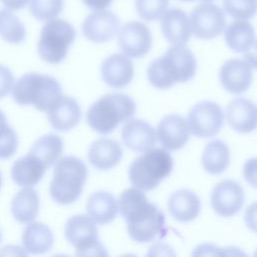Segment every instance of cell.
Returning a JSON list of instances; mask_svg holds the SVG:
<instances>
[{"instance_id":"obj_1","label":"cell","mask_w":257,"mask_h":257,"mask_svg":"<svg viewBox=\"0 0 257 257\" xmlns=\"http://www.w3.org/2000/svg\"><path fill=\"white\" fill-rule=\"evenodd\" d=\"M118 209L134 241L147 243L167 234L165 215L155 204L149 202L143 190H124L119 196Z\"/></svg>"},{"instance_id":"obj_2","label":"cell","mask_w":257,"mask_h":257,"mask_svg":"<svg viewBox=\"0 0 257 257\" xmlns=\"http://www.w3.org/2000/svg\"><path fill=\"white\" fill-rule=\"evenodd\" d=\"M197 70L194 53L185 45H173L148 67L147 76L157 88H169L177 82L191 80Z\"/></svg>"},{"instance_id":"obj_3","label":"cell","mask_w":257,"mask_h":257,"mask_svg":"<svg viewBox=\"0 0 257 257\" xmlns=\"http://www.w3.org/2000/svg\"><path fill=\"white\" fill-rule=\"evenodd\" d=\"M136 112L135 100L124 93H108L90 105L86 112L88 125L96 133L107 135Z\"/></svg>"},{"instance_id":"obj_4","label":"cell","mask_w":257,"mask_h":257,"mask_svg":"<svg viewBox=\"0 0 257 257\" xmlns=\"http://www.w3.org/2000/svg\"><path fill=\"white\" fill-rule=\"evenodd\" d=\"M14 100L20 105H33L48 111L63 95L59 82L52 76L29 72L22 75L12 88Z\"/></svg>"},{"instance_id":"obj_5","label":"cell","mask_w":257,"mask_h":257,"mask_svg":"<svg viewBox=\"0 0 257 257\" xmlns=\"http://www.w3.org/2000/svg\"><path fill=\"white\" fill-rule=\"evenodd\" d=\"M87 178V168L78 158L67 156L55 163L49 186L52 200L60 205L74 203L81 195Z\"/></svg>"},{"instance_id":"obj_6","label":"cell","mask_w":257,"mask_h":257,"mask_svg":"<svg viewBox=\"0 0 257 257\" xmlns=\"http://www.w3.org/2000/svg\"><path fill=\"white\" fill-rule=\"evenodd\" d=\"M173 167V158L167 150L150 149L132 162L128 168V178L136 188L152 191L171 174Z\"/></svg>"},{"instance_id":"obj_7","label":"cell","mask_w":257,"mask_h":257,"mask_svg":"<svg viewBox=\"0 0 257 257\" xmlns=\"http://www.w3.org/2000/svg\"><path fill=\"white\" fill-rule=\"evenodd\" d=\"M74 27L64 19L48 20L41 29L38 41L39 56L50 64L60 63L66 56L69 46L74 42Z\"/></svg>"},{"instance_id":"obj_8","label":"cell","mask_w":257,"mask_h":257,"mask_svg":"<svg viewBox=\"0 0 257 257\" xmlns=\"http://www.w3.org/2000/svg\"><path fill=\"white\" fill-rule=\"evenodd\" d=\"M66 240L80 256H106L107 252L98 240L95 222L86 215L69 218L64 227Z\"/></svg>"},{"instance_id":"obj_9","label":"cell","mask_w":257,"mask_h":257,"mask_svg":"<svg viewBox=\"0 0 257 257\" xmlns=\"http://www.w3.org/2000/svg\"><path fill=\"white\" fill-rule=\"evenodd\" d=\"M187 121L193 135L198 138H210L217 135L223 126L224 112L218 103L203 100L192 107Z\"/></svg>"},{"instance_id":"obj_10","label":"cell","mask_w":257,"mask_h":257,"mask_svg":"<svg viewBox=\"0 0 257 257\" xmlns=\"http://www.w3.org/2000/svg\"><path fill=\"white\" fill-rule=\"evenodd\" d=\"M191 30L201 39H212L222 33L226 26L224 11L211 2L197 5L190 16Z\"/></svg>"},{"instance_id":"obj_11","label":"cell","mask_w":257,"mask_h":257,"mask_svg":"<svg viewBox=\"0 0 257 257\" xmlns=\"http://www.w3.org/2000/svg\"><path fill=\"white\" fill-rule=\"evenodd\" d=\"M152 33L147 25L139 21L125 23L118 34V46L126 56L140 58L152 47Z\"/></svg>"},{"instance_id":"obj_12","label":"cell","mask_w":257,"mask_h":257,"mask_svg":"<svg viewBox=\"0 0 257 257\" xmlns=\"http://www.w3.org/2000/svg\"><path fill=\"white\" fill-rule=\"evenodd\" d=\"M244 204V191L233 180L218 183L211 194V206L221 217H231L237 214Z\"/></svg>"},{"instance_id":"obj_13","label":"cell","mask_w":257,"mask_h":257,"mask_svg":"<svg viewBox=\"0 0 257 257\" xmlns=\"http://www.w3.org/2000/svg\"><path fill=\"white\" fill-rule=\"evenodd\" d=\"M119 19L111 11L95 10L82 23V33L88 40L103 43L112 39L119 29Z\"/></svg>"},{"instance_id":"obj_14","label":"cell","mask_w":257,"mask_h":257,"mask_svg":"<svg viewBox=\"0 0 257 257\" xmlns=\"http://www.w3.org/2000/svg\"><path fill=\"white\" fill-rule=\"evenodd\" d=\"M157 138L169 151H178L185 147L191 135L188 121L179 114H168L157 126Z\"/></svg>"},{"instance_id":"obj_15","label":"cell","mask_w":257,"mask_h":257,"mask_svg":"<svg viewBox=\"0 0 257 257\" xmlns=\"http://www.w3.org/2000/svg\"><path fill=\"white\" fill-rule=\"evenodd\" d=\"M219 78L226 91L239 94L250 87L253 79L252 68L245 60L232 58L221 66Z\"/></svg>"},{"instance_id":"obj_16","label":"cell","mask_w":257,"mask_h":257,"mask_svg":"<svg viewBox=\"0 0 257 257\" xmlns=\"http://www.w3.org/2000/svg\"><path fill=\"white\" fill-rule=\"evenodd\" d=\"M101 77L106 85L112 88H122L134 78L135 68L132 60L121 53L106 57L101 64Z\"/></svg>"},{"instance_id":"obj_17","label":"cell","mask_w":257,"mask_h":257,"mask_svg":"<svg viewBox=\"0 0 257 257\" xmlns=\"http://www.w3.org/2000/svg\"><path fill=\"white\" fill-rule=\"evenodd\" d=\"M121 140L131 151L144 153L155 146L157 135L149 122L142 119H131L121 130Z\"/></svg>"},{"instance_id":"obj_18","label":"cell","mask_w":257,"mask_h":257,"mask_svg":"<svg viewBox=\"0 0 257 257\" xmlns=\"http://www.w3.org/2000/svg\"><path fill=\"white\" fill-rule=\"evenodd\" d=\"M227 120L234 131L251 133L257 127V106L247 98L237 97L227 105Z\"/></svg>"},{"instance_id":"obj_19","label":"cell","mask_w":257,"mask_h":257,"mask_svg":"<svg viewBox=\"0 0 257 257\" xmlns=\"http://www.w3.org/2000/svg\"><path fill=\"white\" fill-rule=\"evenodd\" d=\"M161 28L165 38L174 45H185L191 37V24L187 14L179 9L167 10L161 18Z\"/></svg>"},{"instance_id":"obj_20","label":"cell","mask_w":257,"mask_h":257,"mask_svg":"<svg viewBox=\"0 0 257 257\" xmlns=\"http://www.w3.org/2000/svg\"><path fill=\"white\" fill-rule=\"evenodd\" d=\"M47 117L53 128L59 132H67L79 122L81 109L74 98L62 95L47 111Z\"/></svg>"},{"instance_id":"obj_21","label":"cell","mask_w":257,"mask_h":257,"mask_svg":"<svg viewBox=\"0 0 257 257\" xmlns=\"http://www.w3.org/2000/svg\"><path fill=\"white\" fill-rule=\"evenodd\" d=\"M87 157L92 167L100 171H107L119 163L122 149L116 141L101 138L91 144Z\"/></svg>"},{"instance_id":"obj_22","label":"cell","mask_w":257,"mask_h":257,"mask_svg":"<svg viewBox=\"0 0 257 257\" xmlns=\"http://www.w3.org/2000/svg\"><path fill=\"white\" fill-rule=\"evenodd\" d=\"M168 210L177 221L190 222L199 216L201 212V201L194 192L181 189L170 196Z\"/></svg>"},{"instance_id":"obj_23","label":"cell","mask_w":257,"mask_h":257,"mask_svg":"<svg viewBox=\"0 0 257 257\" xmlns=\"http://www.w3.org/2000/svg\"><path fill=\"white\" fill-rule=\"evenodd\" d=\"M45 166L32 154L17 160L11 169V177L14 183L20 187H33L44 176Z\"/></svg>"},{"instance_id":"obj_24","label":"cell","mask_w":257,"mask_h":257,"mask_svg":"<svg viewBox=\"0 0 257 257\" xmlns=\"http://www.w3.org/2000/svg\"><path fill=\"white\" fill-rule=\"evenodd\" d=\"M86 211L95 223L104 225L115 219L118 212V203L112 194L105 191H98L88 198Z\"/></svg>"},{"instance_id":"obj_25","label":"cell","mask_w":257,"mask_h":257,"mask_svg":"<svg viewBox=\"0 0 257 257\" xmlns=\"http://www.w3.org/2000/svg\"><path fill=\"white\" fill-rule=\"evenodd\" d=\"M53 234L50 228L41 222H30L23 231L22 243L31 254H43L53 246Z\"/></svg>"},{"instance_id":"obj_26","label":"cell","mask_w":257,"mask_h":257,"mask_svg":"<svg viewBox=\"0 0 257 257\" xmlns=\"http://www.w3.org/2000/svg\"><path fill=\"white\" fill-rule=\"evenodd\" d=\"M39 206L40 200L37 192L31 187H25L14 196L11 203V212L17 222L27 224L37 217Z\"/></svg>"},{"instance_id":"obj_27","label":"cell","mask_w":257,"mask_h":257,"mask_svg":"<svg viewBox=\"0 0 257 257\" xmlns=\"http://www.w3.org/2000/svg\"><path fill=\"white\" fill-rule=\"evenodd\" d=\"M224 37L228 47L235 52H245L256 40L253 25L243 19L231 22L225 28Z\"/></svg>"},{"instance_id":"obj_28","label":"cell","mask_w":257,"mask_h":257,"mask_svg":"<svg viewBox=\"0 0 257 257\" xmlns=\"http://www.w3.org/2000/svg\"><path fill=\"white\" fill-rule=\"evenodd\" d=\"M229 164L230 150L224 142L213 140L206 145L202 155V165L206 172L212 175L222 174Z\"/></svg>"},{"instance_id":"obj_29","label":"cell","mask_w":257,"mask_h":257,"mask_svg":"<svg viewBox=\"0 0 257 257\" xmlns=\"http://www.w3.org/2000/svg\"><path fill=\"white\" fill-rule=\"evenodd\" d=\"M62 151L63 142L61 138L54 134H48L42 136L33 144L30 154L35 156L48 169L59 160Z\"/></svg>"},{"instance_id":"obj_30","label":"cell","mask_w":257,"mask_h":257,"mask_svg":"<svg viewBox=\"0 0 257 257\" xmlns=\"http://www.w3.org/2000/svg\"><path fill=\"white\" fill-rule=\"evenodd\" d=\"M0 36L12 44L21 43L26 36L23 23L7 8L0 9Z\"/></svg>"},{"instance_id":"obj_31","label":"cell","mask_w":257,"mask_h":257,"mask_svg":"<svg viewBox=\"0 0 257 257\" xmlns=\"http://www.w3.org/2000/svg\"><path fill=\"white\" fill-rule=\"evenodd\" d=\"M31 15L40 21L56 18L63 9V0H30Z\"/></svg>"},{"instance_id":"obj_32","label":"cell","mask_w":257,"mask_h":257,"mask_svg":"<svg viewBox=\"0 0 257 257\" xmlns=\"http://www.w3.org/2000/svg\"><path fill=\"white\" fill-rule=\"evenodd\" d=\"M223 6L234 19L248 20L257 13V0H223Z\"/></svg>"},{"instance_id":"obj_33","label":"cell","mask_w":257,"mask_h":257,"mask_svg":"<svg viewBox=\"0 0 257 257\" xmlns=\"http://www.w3.org/2000/svg\"><path fill=\"white\" fill-rule=\"evenodd\" d=\"M169 6V0H136L139 16L147 21H155L164 15Z\"/></svg>"},{"instance_id":"obj_34","label":"cell","mask_w":257,"mask_h":257,"mask_svg":"<svg viewBox=\"0 0 257 257\" xmlns=\"http://www.w3.org/2000/svg\"><path fill=\"white\" fill-rule=\"evenodd\" d=\"M14 76L11 70L0 64V98L6 96L13 88Z\"/></svg>"},{"instance_id":"obj_35","label":"cell","mask_w":257,"mask_h":257,"mask_svg":"<svg viewBox=\"0 0 257 257\" xmlns=\"http://www.w3.org/2000/svg\"><path fill=\"white\" fill-rule=\"evenodd\" d=\"M243 176L251 187L257 189V158H251L246 161L243 167Z\"/></svg>"},{"instance_id":"obj_36","label":"cell","mask_w":257,"mask_h":257,"mask_svg":"<svg viewBox=\"0 0 257 257\" xmlns=\"http://www.w3.org/2000/svg\"><path fill=\"white\" fill-rule=\"evenodd\" d=\"M244 221L246 226L257 234V202L249 205L244 214Z\"/></svg>"},{"instance_id":"obj_37","label":"cell","mask_w":257,"mask_h":257,"mask_svg":"<svg viewBox=\"0 0 257 257\" xmlns=\"http://www.w3.org/2000/svg\"><path fill=\"white\" fill-rule=\"evenodd\" d=\"M227 248H224V249H220V248H217L216 246L214 245H211V244H203V245H200L196 248V251L194 253V255H227L228 253L225 252Z\"/></svg>"},{"instance_id":"obj_38","label":"cell","mask_w":257,"mask_h":257,"mask_svg":"<svg viewBox=\"0 0 257 257\" xmlns=\"http://www.w3.org/2000/svg\"><path fill=\"white\" fill-rule=\"evenodd\" d=\"M243 58L251 67L257 69V40L244 52Z\"/></svg>"},{"instance_id":"obj_39","label":"cell","mask_w":257,"mask_h":257,"mask_svg":"<svg viewBox=\"0 0 257 257\" xmlns=\"http://www.w3.org/2000/svg\"><path fill=\"white\" fill-rule=\"evenodd\" d=\"M82 2L91 9L102 10L108 7L112 0H82Z\"/></svg>"},{"instance_id":"obj_40","label":"cell","mask_w":257,"mask_h":257,"mask_svg":"<svg viewBox=\"0 0 257 257\" xmlns=\"http://www.w3.org/2000/svg\"><path fill=\"white\" fill-rule=\"evenodd\" d=\"M1 2L9 10H19L29 4L30 0H1Z\"/></svg>"},{"instance_id":"obj_41","label":"cell","mask_w":257,"mask_h":257,"mask_svg":"<svg viewBox=\"0 0 257 257\" xmlns=\"http://www.w3.org/2000/svg\"><path fill=\"white\" fill-rule=\"evenodd\" d=\"M12 130L13 128L7 123L6 115L3 113L2 110H0V139L8 135Z\"/></svg>"},{"instance_id":"obj_42","label":"cell","mask_w":257,"mask_h":257,"mask_svg":"<svg viewBox=\"0 0 257 257\" xmlns=\"http://www.w3.org/2000/svg\"><path fill=\"white\" fill-rule=\"evenodd\" d=\"M1 185H2V177H1V173H0V188H1Z\"/></svg>"},{"instance_id":"obj_43","label":"cell","mask_w":257,"mask_h":257,"mask_svg":"<svg viewBox=\"0 0 257 257\" xmlns=\"http://www.w3.org/2000/svg\"><path fill=\"white\" fill-rule=\"evenodd\" d=\"M202 1H204V2H211V1H213V0H202Z\"/></svg>"},{"instance_id":"obj_44","label":"cell","mask_w":257,"mask_h":257,"mask_svg":"<svg viewBox=\"0 0 257 257\" xmlns=\"http://www.w3.org/2000/svg\"><path fill=\"white\" fill-rule=\"evenodd\" d=\"M1 239H2V234H1V231H0V242H1Z\"/></svg>"},{"instance_id":"obj_45","label":"cell","mask_w":257,"mask_h":257,"mask_svg":"<svg viewBox=\"0 0 257 257\" xmlns=\"http://www.w3.org/2000/svg\"><path fill=\"white\" fill-rule=\"evenodd\" d=\"M180 1H193V0H180Z\"/></svg>"},{"instance_id":"obj_46","label":"cell","mask_w":257,"mask_h":257,"mask_svg":"<svg viewBox=\"0 0 257 257\" xmlns=\"http://www.w3.org/2000/svg\"><path fill=\"white\" fill-rule=\"evenodd\" d=\"M255 256H257V252H256V253H255Z\"/></svg>"}]
</instances>
